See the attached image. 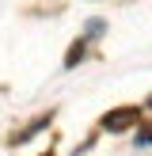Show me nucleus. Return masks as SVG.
<instances>
[{"mask_svg": "<svg viewBox=\"0 0 152 156\" xmlns=\"http://www.w3.org/2000/svg\"><path fill=\"white\" fill-rule=\"evenodd\" d=\"M141 122V111L137 107H118V111L103 114V129H110V133H118V129H129Z\"/></svg>", "mask_w": 152, "mask_h": 156, "instance_id": "f257e3e1", "label": "nucleus"}, {"mask_svg": "<svg viewBox=\"0 0 152 156\" xmlns=\"http://www.w3.org/2000/svg\"><path fill=\"white\" fill-rule=\"evenodd\" d=\"M137 145H152V129H144V133H137Z\"/></svg>", "mask_w": 152, "mask_h": 156, "instance_id": "f03ea898", "label": "nucleus"}, {"mask_svg": "<svg viewBox=\"0 0 152 156\" xmlns=\"http://www.w3.org/2000/svg\"><path fill=\"white\" fill-rule=\"evenodd\" d=\"M46 156H50V152H46Z\"/></svg>", "mask_w": 152, "mask_h": 156, "instance_id": "7ed1b4c3", "label": "nucleus"}]
</instances>
